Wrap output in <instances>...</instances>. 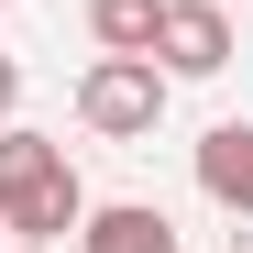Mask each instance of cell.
<instances>
[{
  "label": "cell",
  "instance_id": "1",
  "mask_svg": "<svg viewBox=\"0 0 253 253\" xmlns=\"http://www.w3.org/2000/svg\"><path fill=\"white\" fill-rule=\"evenodd\" d=\"M88 220V187H77V165L55 132H33V121H0V231L11 242H66Z\"/></svg>",
  "mask_w": 253,
  "mask_h": 253
},
{
  "label": "cell",
  "instance_id": "2",
  "mask_svg": "<svg viewBox=\"0 0 253 253\" xmlns=\"http://www.w3.org/2000/svg\"><path fill=\"white\" fill-rule=\"evenodd\" d=\"M165 99H176V77H165L154 55H99L88 77H77V121H88L99 143H154Z\"/></svg>",
  "mask_w": 253,
  "mask_h": 253
},
{
  "label": "cell",
  "instance_id": "3",
  "mask_svg": "<svg viewBox=\"0 0 253 253\" xmlns=\"http://www.w3.org/2000/svg\"><path fill=\"white\" fill-rule=\"evenodd\" d=\"M242 44H231V11L220 0H165L154 11V66L165 77H220Z\"/></svg>",
  "mask_w": 253,
  "mask_h": 253
},
{
  "label": "cell",
  "instance_id": "4",
  "mask_svg": "<svg viewBox=\"0 0 253 253\" xmlns=\"http://www.w3.org/2000/svg\"><path fill=\"white\" fill-rule=\"evenodd\" d=\"M77 253H187V242H176V220H165L154 198H88Z\"/></svg>",
  "mask_w": 253,
  "mask_h": 253
},
{
  "label": "cell",
  "instance_id": "5",
  "mask_svg": "<svg viewBox=\"0 0 253 253\" xmlns=\"http://www.w3.org/2000/svg\"><path fill=\"white\" fill-rule=\"evenodd\" d=\"M198 198L253 220V121H209L198 132Z\"/></svg>",
  "mask_w": 253,
  "mask_h": 253
},
{
  "label": "cell",
  "instance_id": "6",
  "mask_svg": "<svg viewBox=\"0 0 253 253\" xmlns=\"http://www.w3.org/2000/svg\"><path fill=\"white\" fill-rule=\"evenodd\" d=\"M154 11H165V0H88L99 55H154Z\"/></svg>",
  "mask_w": 253,
  "mask_h": 253
},
{
  "label": "cell",
  "instance_id": "7",
  "mask_svg": "<svg viewBox=\"0 0 253 253\" xmlns=\"http://www.w3.org/2000/svg\"><path fill=\"white\" fill-rule=\"evenodd\" d=\"M0 121H22V66L0 55Z\"/></svg>",
  "mask_w": 253,
  "mask_h": 253
},
{
  "label": "cell",
  "instance_id": "8",
  "mask_svg": "<svg viewBox=\"0 0 253 253\" xmlns=\"http://www.w3.org/2000/svg\"><path fill=\"white\" fill-rule=\"evenodd\" d=\"M11 253H55V242H11Z\"/></svg>",
  "mask_w": 253,
  "mask_h": 253
}]
</instances>
